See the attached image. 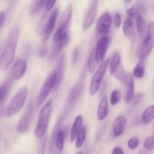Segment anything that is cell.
<instances>
[{"label": "cell", "instance_id": "e0dca14e", "mask_svg": "<svg viewBox=\"0 0 154 154\" xmlns=\"http://www.w3.org/2000/svg\"><path fill=\"white\" fill-rule=\"evenodd\" d=\"M109 112V108H108V102L107 99V96L105 95L101 99L99 102V108L97 111V118L98 120L102 121L105 120L108 115Z\"/></svg>", "mask_w": 154, "mask_h": 154}, {"label": "cell", "instance_id": "ab89813d", "mask_svg": "<svg viewBox=\"0 0 154 154\" xmlns=\"http://www.w3.org/2000/svg\"><path fill=\"white\" fill-rule=\"evenodd\" d=\"M139 154H147L145 151H144V150H141V151H140Z\"/></svg>", "mask_w": 154, "mask_h": 154}, {"label": "cell", "instance_id": "4316f807", "mask_svg": "<svg viewBox=\"0 0 154 154\" xmlns=\"http://www.w3.org/2000/svg\"><path fill=\"white\" fill-rule=\"evenodd\" d=\"M97 62H96V57H95V52L94 50H93L90 55L89 57L88 63H87V68H88V71L90 73H93L94 71L96 70V68L97 66Z\"/></svg>", "mask_w": 154, "mask_h": 154}, {"label": "cell", "instance_id": "cb8c5ba5", "mask_svg": "<svg viewBox=\"0 0 154 154\" xmlns=\"http://www.w3.org/2000/svg\"><path fill=\"white\" fill-rule=\"evenodd\" d=\"M154 119V106L151 105L150 107H147L145 110H144V113L142 114V123L144 124H148V123H151Z\"/></svg>", "mask_w": 154, "mask_h": 154}, {"label": "cell", "instance_id": "7402d4cb", "mask_svg": "<svg viewBox=\"0 0 154 154\" xmlns=\"http://www.w3.org/2000/svg\"><path fill=\"white\" fill-rule=\"evenodd\" d=\"M48 0H33L30 7L29 13L32 16L37 15L45 7V5Z\"/></svg>", "mask_w": 154, "mask_h": 154}, {"label": "cell", "instance_id": "f1b7e54d", "mask_svg": "<svg viewBox=\"0 0 154 154\" xmlns=\"http://www.w3.org/2000/svg\"><path fill=\"white\" fill-rule=\"evenodd\" d=\"M120 99H121V93L120 90L117 89L113 90L111 94V97H110V102H111V105L115 106L116 105H117L120 102Z\"/></svg>", "mask_w": 154, "mask_h": 154}, {"label": "cell", "instance_id": "8d00e7d4", "mask_svg": "<svg viewBox=\"0 0 154 154\" xmlns=\"http://www.w3.org/2000/svg\"><path fill=\"white\" fill-rule=\"evenodd\" d=\"M112 154H123V151L120 147H115L112 150Z\"/></svg>", "mask_w": 154, "mask_h": 154}, {"label": "cell", "instance_id": "83f0119b", "mask_svg": "<svg viewBox=\"0 0 154 154\" xmlns=\"http://www.w3.org/2000/svg\"><path fill=\"white\" fill-rule=\"evenodd\" d=\"M144 73H145V71H144V63H143L142 60H141V61L138 62V64L136 65V66L134 69L133 75L135 78H142L144 77Z\"/></svg>", "mask_w": 154, "mask_h": 154}, {"label": "cell", "instance_id": "7c38bea8", "mask_svg": "<svg viewBox=\"0 0 154 154\" xmlns=\"http://www.w3.org/2000/svg\"><path fill=\"white\" fill-rule=\"evenodd\" d=\"M26 62L23 59H18L11 69V79L12 81H17L22 78L26 73Z\"/></svg>", "mask_w": 154, "mask_h": 154}, {"label": "cell", "instance_id": "f35d334b", "mask_svg": "<svg viewBox=\"0 0 154 154\" xmlns=\"http://www.w3.org/2000/svg\"><path fill=\"white\" fill-rule=\"evenodd\" d=\"M132 1V0H124V3L126 5H129V3H130Z\"/></svg>", "mask_w": 154, "mask_h": 154}, {"label": "cell", "instance_id": "8992f818", "mask_svg": "<svg viewBox=\"0 0 154 154\" xmlns=\"http://www.w3.org/2000/svg\"><path fill=\"white\" fill-rule=\"evenodd\" d=\"M56 82V72L55 70L52 71L46 80L44 82L43 85L41 87L40 90H39L38 93L37 99H36V105L38 107L40 106L48 98L51 92L54 89V84Z\"/></svg>", "mask_w": 154, "mask_h": 154}, {"label": "cell", "instance_id": "484cf974", "mask_svg": "<svg viewBox=\"0 0 154 154\" xmlns=\"http://www.w3.org/2000/svg\"><path fill=\"white\" fill-rule=\"evenodd\" d=\"M65 134L63 130H59L57 133L55 139V145L59 153H61L64 148Z\"/></svg>", "mask_w": 154, "mask_h": 154}, {"label": "cell", "instance_id": "2e32d148", "mask_svg": "<svg viewBox=\"0 0 154 154\" xmlns=\"http://www.w3.org/2000/svg\"><path fill=\"white\" fill-rule=\"evenodd\" d=\"M126 123V117H123V116H119L114 120L112 127L113 135L114 137H119L123 134Z\"/></svg>", "mask_w": 154, "mask_h": 154}, {"label": "cell", "instance_id": "d4e9b609", "mask_svg": "<svg viewBox=\"0 0 154 154\" xmlns=\"http://www.w3.org/2000/svg\"><path fill=\"white\" fill-rule=\"evenodd\" d=\"M86 135H87V127L84 126V127L81 128L79 132L77 134L76 138H75V139H76L75 147L77 148H81L84 145V143L86 139Z\"/></svg>", "mask_w": 154, "mask_h": 154}, {"label": "cell", "instance_id": "d590c367", "mask_svg": "<svg viewBox=\"0 0 154 154\" xmlns=\"http://www.w3.org/2000/svg\"><path fill=\"white\" fill-rule=\"evenodd\" d=\"M5 14L4 11L0 12V29L2 27L3 23L5 22Z\"/></svg>", "mask_w": 154, "mask_h": 154}, {"label": "cell", "instance_id": "3957f363", "mask_svg": "<svg viewBox=\"0 0 154 154\" xmlns=\"http://www.w3.org/2000/svg\"><path fill=\"white\" fill-rule=\"evenodd\" d=\"M27 94L28 88L26 86L22 87L15 93L4 111V114L6 117H11L19 113L25 103Z\"/></svg>", "mask_w": 154, "mask_h": 154}, {"label": "cell", "instance_id": "ffe728a7", "mask_svg": "<svg viewBox=\"0 0 154 154\" xmlns=\"http://www.w3.org/2000/svg\"><path fill=\"white\" fill-rule=\"evenodd\" d=\"M82 124H83L82 116L78 115V117H76V118L75 119V120H74V123L73 124H72V129H71V131H70V139L72 142H74V141L75 140L77 134H78V132H79L81 128L82 127Z\"/></svg>", "mask_w": 154, "mask_h": 154}, {"label": "cell", "instance_id": "8fae6325", "mask_svg": "<svg viewBox=\"0 0 154 154\" xmlns=\"http://www.w3.org/2000/svg\"><path fill=\"white\" fill-rule=\"evenodd\" d=\"M98 3H99V0H92L89 5L85 17H84V22H83V29L84 31L88 29L94 23L96 14H97Z\"/></svg>", "mask_w": 154, "mask_h": 154}, {"label": "cell", "instance_id": "74e56055", "mask_svg": "<svg viewBox=\"0 0 154 154\" xmlns=\"http://www.w3.org/2000/svg\"><path fill=\"white\" fill-rule=\"evenodd\" d=\"M46 53H47V49L45 48H42V50H41L40 51V54H39V56H40L41 57H45V55H46Z\"/></svg>", "mask_w": 154, "mask_h": 154}, {"label": "cell", "instance_id": "9a60e30c", "mask_svg": "<svg viewBox=\"0 0 154 154\" xmlns=\"http://www.w3.org/2000/svg\"><path fill=\"white\" fill-rule=\"evenodd\" d=\"M59 14V10L57 8L54 9L52 11V13L50 14L49 17L47 18L46 21V26H45V40L48 39V38L51 35V34L52 33L53 30H54V27H55L56 23H57V17H58Z\"/></svg>", "mask_w": 154, "mask_h": 154}, {"label": "cell", "instance_id": "5bb4252c", "mask_svg": "<svg viewBox=\"0 0 154 154\" xmlns=\"http://www.w3.org/2000/svg\"><path fill=\"white\" fill-rule=\"evenodd\" d=\"M33 115V105H32V103L29 104L28 108H27V111H26L25 114H23V116L21 118L20 121L19 122L17 126V132L19 133H23L26 132L28 129L29 126L30 122H31L32 117Z\"/></svg>", "mask_w": 154, "mask_h": 154}, {"label": "cell", "instance_id": "603a6c76", "mask_svg": "<svg viewBox=\"0 0 154 154\" xmlns=\"http://www.w3.org/2000/svg\"><path fill=\"white\" fill-rule=\"evenodd\" d=\"M81 90H82V87H81V84H77L75 87V88L72 90V93H71L70 96H69V99H68V105L67 108H70V106H72L75 103L76 100L78 99V98L79 97V96L81 95Z\"/></svg>", "mask_w": 154, "mask_h": 154}, {"label": "cell", "instance_id": "d6986e66", "mask_svg": "<svg viewBox=\"0 0 154 154\" xmlns=\"http://www.w3.org/2000/svg\"><path fill=\"white\" fill-rule=\"evenodd\" d=\"M11 82L12 80L10 78L9 80L0 84V114L2 113V104L5 100L6 97H7V95L8 93L9 90H10L11 86Z\"/></svg>", "mask_w": 154, "mask_h": 154}, {"label": "cell", "instance_id": "44dd1931", "mask_svg": "<svg viewBox=\"0 0 154 154\" xmlns=\"http://www.w3.org/2000/svg\"><path fill=\"white\" fill-rule=\"evenodd\" d=\"M135 26L138 33L140 35H144L146 32V23L141 13L138 12L135 17Z\"/></svg>", "mask_w": 154, "mask_h": 154}, {"label": "cell", "instance_id": "4dcf8cb0", "mask_svg": "<svg viewBox=\"0 0 154 154\" xmlns=\"http://www.w3.org/2000/svg\"><path fill=\"white\" fill-rule=\"evenodd\" d=\"M139 145V139L137 137H133L130 138L128 141V147L131 150H135Z\"/></svg>", "mask_w": 154, "mask_h": 154}, {"label": "cell", "instance_id": "ba28073f", "mask_svg": "<svg viewBox=\"0 0 154 154\" xmlns=\"http://www.w3.org/2000/svg\"><path fill=\"white\" fill-rule=\"evenodd\" d=\"M110 72L111 75L120 81H124L125 72L122 65L121 57L119 53H115L113 55L110 64Z\"/></svg>", "mask_w": 154, "mask_h": 154}, {"label": "cell", "instance_id": "60d3db41", "mask_svg": "<svg viewBox=\"0 0 154 154\" xmlns=\"http://www.w3.org/2000/svg\"><path fill=\"white\" fill-rule=\"evenodd\" d=\"M76 154H84L83 153H81V152H79V153H77Z\"/></svg>", "mask_w": 154, "mask_h": 154}, {"label": "cell", "instance_id": "7a4b0ae2", "mask_svg": "<svg viewBox=\"0 0 154 154\" xmlns=\"http://www.w3.org/2000/svg\"><path fill=\"white\" fill-rule=\"evenodd\" d=\"M20 31L18 28H13L8 35L2 54L0 55V69L6 70L14 59L15 51L17 45Z\"/></svg>", "mask_w": 154, "mask_h": 154}, {"label": "cell", "instance_id": "e575fe53", "mask_svg": "<svg viewBox=\"0 0 154 154\" xmlns=\"http://www.w3.org/2000/svg\"><path fill=\"white\" fill-rule=\"evenodd\" d=\"M114 23H115V26L117 28L120 26L122 23V19H121V17L119 14H116L115 16H114Z\"/></svg>", "mask_w": 154, "mask_h": 154}, {"label": "cell", "instance_id": "836d02e7", "mask_svg": "<svg viewBox=\"0 0 154 154\" xmlns=\"http://www.w3.org/2000/svg\"><path fill=\"white\" fill-rule=\"evenodd\" d=\"M45 147H46V138H45L42 140V143L40 144V147H39L38 154H45Z\"/></svg>", "mask_w": 154, "mask_h": 154}, {"label": "cell", "instance_id": "277c9868", "mask_svg": "<svg viewBox=\"0 0 154 154\" xmlns=\"http://www.w3.org/2000/svg\"><path fill=\"white\" fill-rule=\"evenodd\" d=\"M51 114H52V100H50L42 108L38 115L37 126L34 132L35 136L38 139H42L45 136L49 124Z\"/></svg>", "mask_w": 154, "mask_h": 154}, {"label": "cell", "instance_id": "1f68e13d", "mask_svg": "<svg viewBox=\"0 0 154 154\" xmlns=\"http://www.w3.org/2000/svg\"><path fill=\"white\" fill-rule=\"evenodd\" d=\"M56 2H57V0H48L46 2V3L45 5V9L46 11V12L50 11L53 8L54 5L56 4Z\"/></svg>", "mask_w": 154, "mask_h": 154}, {"label": "cell", "instance_id": "30bf717a", "mask_svg": "<svg viewBox=\"0 0 154 154\" xmlns=\"http://www.w3.org/2000/svg\"><path fill=\"white\" fill-rule=\"evenodd\" d=\"M111 24H112V17L109 12L106 11L102 14L97 20L96 29L99 35H106L110 31Z\"/></svg>", "mask_w": 154, "mask_h": 154}, {"label": "cell", "instance_id": "5b68a950", "mask_svg": "<svg viewBox=\"0 0 154 154\" xmlns=\"http://www.w3.org/2000/svg\"><path fill=\"white\" fill-rule=\"evenodd\" d=\"M109 59H106L105 60H104L99 65L100 66H99V69L96 71V72L93 75L90 85V95L91 96H94L99 91L102 80H103L104 76H105V73H106L107 69H108V66H109Z\"/></svg>", "mask_w": 154, "mask_h": 154}, {"label": "cell", "instance_id": "d6a6232c", "mask_svg": "<svg viewBox=\"0 0 154 154\" xmlns=\"http://www.w3.org/2000/svg\"><path fill=\"white\" fill-rule=\"evenodd\" d=\"M80 55V51L78 48H75L73 51V57H72V63L75 64L77 63V61L78 60Z\"/></svg>", "mask_w": 154, "mask_h": 154}, {"label": "cell", "instance_id": "9c48e42d", "mask_svg": "<svg viewBox=\"0 0 154 154\" xmlns=\"http://www.w3.org/2000/svg\"><path fill=\"white\" fill-rule=\"evenodd\" d=\"M109 43L110 40L106 35L102 36L98 42L96 49L94 50L95 57L98 65H100L105 60Z\"/></svg>", "mask_w": 154, "mask_h": 154}, {"label": "cell", "instance_id": "52a82bcc", "mask_svg": "<svg viewBox=\"0 0 154 154\" xmlns=\"http://www.w3.org/2000/svg\"><path fill=\"white\" fill-rule=\"evenodd\" d=\"M153 23L150 22L147 27L144 38L141 43L139 51V57L141 60L146 58L150 54L153 48V34H154Z\"/></svg>", "mask_w": 154, "mask_h": 154}, {"label": "cell", "instance_id": "4fadbf2b", "mask_svg": "<svg viewBox=\"0 0 154 154\" xmlns=\"http://www.w3.org/2000/svg\"><path fill=\"white\" fill-rule=\"evenodd\" d=\"M126 86V93L124 96V100L126 103H130L133 101L135 96V83L133 77L131 74L125 75L124 81Z\"/></svg>", "mask_w": 154, "mask_h": 154}, {"label": "cell", "instance_id": "f546056e", "mask_svg": "<svg viewBox=\"0 0 154 154\" xmlns=\"http://www.w3.org/2000/svg\"><path fill=\"white\" fill-rule=\"evenodd\" d=\"M144 147L148 151H152L154 148V138L153 135L147 137L144 142Z\"/></svg>", "mask_w": 154, "mask_h": 154}, {"label": "cell", "instance_id": "6da1fadb", "mask_svg": "<svg viewBox=\"0 0 154 154\" xmlns=\"http://www.w3.org/2000/svg\"><path fill=\"white\" fill-rule=\"evenodd\" d=\"M72 12H73L72 5H69L60 16L57 30L53 37L54 46L51 52L52 54H57V53L60 52L69 42L70 38L69 35V25L72 17Z\"/></svg>", "mask_w": 154, "mask_h": 154}, {"label": "cell", "instance_id": "ac0fdd59", "mask_svg": "<svg viewBox=\"0 0 154 154\" xmlns=\"http://www.w3.org/2000/svg\"><path fill=\"white\" fill-rule=\"evenodd\" d=\"M56 72V82L54 84V90H57L60 87L63 78V72H64V57L62 56L58 62L57 68L55 69Z\"/></svg>", "mask_w": 154, "mask_h": 154}]
</instances>
